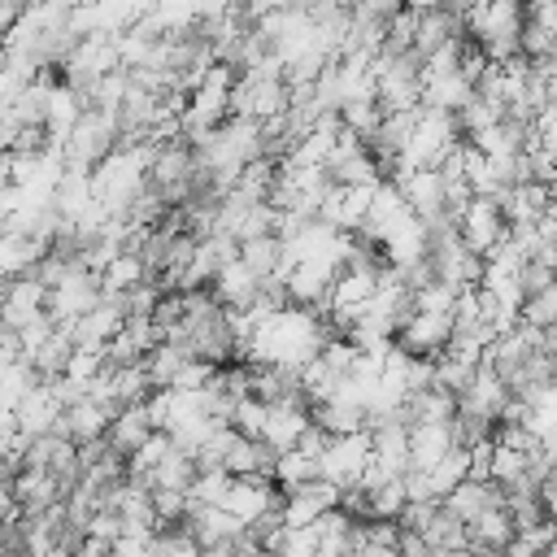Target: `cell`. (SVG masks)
<instances>
[{"instance_id":"22","label":"cell","mask_w":557,"mask_h":557,"mask_svg":"<svg viewBox=\"0 0 557 557\" xmlns=\"http://www.w3.org/2000/svg\"><path fill=\"white\" fill-rule=\"evenodd\" d=\"M261 422H265V400L261 396H239L235 409H231V426L239 435H261Z\"/></svg>"},{"instance_id":"13","label":"cell","mask_w":557,"mask_h":557,"mask_svg":"<svg viewBox=\"0 0 557 557\" xmlns=\"http://www.w3.org/2000/svg\"><path fill=\"white\" fill-rule=\"evenodd\" d=\"M152 431V418H148V409H144V400H131V405H117V413L109 418V426H104V440H109V448L113 453H131L144 435Z\"/></svg>"},{"instance_id":"15","label":"cell","mask_w":557,"mask_h":557,"mask_svg":"<svg viewBox=\"0 0 557 557\" xmlns=\"http://www.w3.org/2000/svg\"><path fill=\"white\" fill-rule=\"evenodd\" d=\"M144 278H152V274H148L139 248H122V252H113L109 265L100 270V292H104V296H122V292H131V287L144 283Z\"/></svg>"},{"instance_id":"16","label":"cell","mask_w":557,"mask_h":557,"mask_svg":"<svg viewBox=\"0 0 557 557\" xmlns=\"http://www.w3.org/2000/svg\"><path fill=\"white\" fill-rule=\"evenodd\" d=\"M509 535H513V518H509L505 505H492V509H483V513H474V518L466 522L470 548H505Z\"/></svg>"},{"instance_id":"10","label":"cell","mask_w":557,"mask_h":557,"mask_svg":"<svg viewBox=\"0 0 557 557\" xmlns=\"http://www.w3.org/2000/svg\"><path fill=\"white\" fill-rule=\"evenodd\" d=\"M83 109H87V96H83L78 87L52 83V87H48V104H44V135L65 144V135H70V126L78 122Z\"/></svg>"},{"instance_id":"25","label":"cell","mask_w":557,"mask_h":557,"mask_svg":"<svg viewBox=\"0 0 557 557\" xmlns=\"http://www.w3.org/2000/svg\"><path fill=\"white\" fill-rule=\"evenodd\" d=\"M244 0H196V22H209V17H222V13H235Z\"/></svg>"},{"instance_id":"8","label":"cell","mask_w":557,"mask_h":557,"mask_svg":"<svg viewBox=\"0 0 557 557\" xmlns=\"http://www.w3.org/2000/svg\"><path fill=\"white\" fill-rule=\"evenodd\" d=\"M109 418H113V409H104L100 400H91V396L83 392V396H74V400L61 409V418H57L52 431H61V435H70L74 444H83V440H100L104 426H109Z\"/></svg>"},{"instance_id":"28","label":"cell","mask_w":557,"mask_h":557,"mask_svg":"<svg viewBox=\"0 0 557 557\" xmlns=\"http://www.w3.org/2000/svg\"><path fill=\"white\" fill-rule=\"evenodd\" d=\"M409 9H448V0H405Z\"/></svg>"},{"instance_id":"17","label":"cell","mask_w":557,"mask_h":557,"mask_svg":"<svg viewBox=\"0 0 557 557\" xmlns=\"http://www.w3.org/2000/svg\"><path fill=\"white\" fill-rule=\"evenodd\" d=\"M239 261H244L252 274L270 278V274L283 265V239H278L274 231H265V235H252V239H239Z\"/></svg>"},{"instance_id":"20","label":"cell","mask_w":557,"mask_h":557,"mask_svg":"<svg viewBox=\"0 0 557 557\" xmlns=\"http://www.w3.org/2000/svg\"><path fill=\"white\" fill-rule=\"evenodd\" d=\"M470 474V453H466V444H453L431 470H426V483H431V496H444V492H453L461 479Z\"/></svg>"},{"instance_id":"1","label":"cell","mask_w":557,"mask_h":557,"mask_svg":"<svg viewBox=\"0 0 557 557\" xmlns=\"http://www.w3.org/2000/svg\"><path fill=\"white\" fill-rule=\"evenodd\" d=\"M117 139H122V117H117V109H96V104H87V109L78 113V122L70 126V135H65V165L91 170Z\"/></svg>"},{"instance_id":"27","label":"cell","mask_w":557,"mask_h":557,"mask_svg":"<svg viewBox=\"0 0 557 557\" xmlns=\"http://www.w3.org/2000/svg\"><path fill=\"white\" fill-rule=\"evenodd\" d=\"M13 183V152L9 148H0V191Z\"/></svg>"},{"instance_id":"6","label":"cell","mask_w":557,"mask_h":557,"mask_svg":"<svg viewBox=\"0 0 557 557\" xmlns=\"http://www.w3.org/2000/svg\"><path fill=\"white\" fill-rule=\"evenodd\" d=\"M9 487H13L17 505H22V513H39V509H48V505H57L65 496V483L48 466H17L9 474Z\"/></svg>"},{"instance_id":"7","label":"cell","mask_w":557,"mask_h":557,"mask_svg":"<svg viewBox=\"0 0 557 557\" xmlns=\"http://www.w3.org/2000/svg\"><path fill=\"white\" fill-rule=\"evenodd\" d=\"M61 409H65V400L57 396V387H52L48 379H39V383L13 405V413H17V431H22V435H44V431L57 426Z\"/></svg>"},{"instance_id":"12","label":"cell","mask_w":557,"mask_h":557,"mask_svg":"<svg viewBox=\"0 0 557 557\" xmlns=\"http://www.w3.org/2000/svg\"><path fill=\"white\" fill-rule=\"evenodd\" d=\"M453 444V422H409V466L431 470Z\"/></svg>"},{"instance_id":"3","label":"cell","mask_w":557,"mask_h":557,"mask_svg":"<svg viewBox=\"0 0 557 557\" xmlns=\"http://www.w3.org/2000/svg\"><path fill=\"white\" fill-rule=\"evenodd\" d=\"M453 226H457L461 244H466L470 252H479V257H487V252L509 235V222H505V213H500V205H496L492 196H470V200L461 205V213L453 218Z\"/></svg>"},{"instance_id":"11","label":"cell","mask_w":557,"mask_h":557,"mask_svg":"<svg viewBox=\"0 0 557 557\" xmlns=\"http://www.w3.org/2000/svg\"><path fill=\"white\" fill-rule=\"evenodd\" d=\"M209 287H213V296H218L222 305H252V300H257V292H261V274H252L239 257H231L226 265H218V270H213Z\"/></svg>"},{"instance_id":"4","label":"cell","mask_w":557,"mask_h":557,"mask_svg":"<svg viewBox=\"0 0 557 557\" xmlns=\"http://www.w3.org/2000/svg\"><path fill=\"white\" fill-rule=\"evenodd\" d=\"M453 335V313H426V309H409L392 339L405 348V352H418V357H435Z\"/></svg>"},{"instance_id":"2","label":"cell","mask_w":557,"mask_h":557,"mask_svg":"<svg viewBox=\"0 0 557 557\" xmlns=\"http://www.w3.org/2000/svg\"><path fill=\"white\" fill-rule=\"evenodd\" d=\"M366 466H370V426L331 435L326 448H322V457H318V479H326V483H335L344 492V487H357L361 483Z\"/></svg>"},{"instance_id":"9","label":"cell","mask_w":557,"mask_h":557,"mask_svg":"<svg viewBox=\"0 0 557 557\" xmlns=\"http://www.w3.org/2000/svg\"><path fill=\"white\" fill-rule=\"evenodd\" d=\"M444 500V509L448 513H457L461 522H470L474 513H483V509H492V505H505V487L500 483H492V479H461L453 492H444L440 496Z\"/></svg>"},{"instance_id":"19","label":"cell","mask_w":557,"mask_h":557,"mask_svg":"<svg viewBox=\"0 0 557 557\" xmlns=\"http://www.w3.org/2000/svg\"><path fill=\"white\" fill-rule=\"evenodd\" d=\"M270 479L278 483V492H287V487H296V483H309V479H318V457H309V453H300V448H278Z\"/></svg>"},{"instance_id":"18","label":"cell","mask_w":557,"mask_h":557,"mask_svg":"<svg viewBox=\"0 0 557 557\" xmlns=\"http://www.w3.org/2000/svg\"><path fill=\"white\" fill-rule=\"evenodd\" d=\"M144 479H148V487H178V492H187V483L196 479V457L170 444V453H165Z\"/></svg>"},{"instance_id":"21","label":"cell","mask_w":557,"mask_h":557,"mask_svg":"<svg viewBox=\"0 0 557 557\" xmlns=\"http://www.w3.org/2000/svg\"><path fill=\"white\" fill-rule=\"evenodd\" d=\"M339 122H344L352 135L370 139V135L379 131V122H383V104H379V96H357V100H344V104H339Z\"/></svg>"},{"instance_id":"5","label":"cell","mask_w":557,"mask_h":557,"mask_svg":"<svg viewBox=\"0 0 557 557\" xmlns=\"http://www.w3.org/2000/svg\"><path fill=\"white\" fill-rule=\"evenodd\" d=\"M44 309H48V287H44V278L35 270H22V274H13L4 283V292H0V326L17 331L22 322H30Z\"/></svg>"},{"instance_id":"14","label":"cell","mask_w":557,"mask_h":557,"mask_svg":"<svg viewBox=\"0 0 557 557\" xmlns=\"http://www.w3.org/2000/svg\"><path fill=\"white\" fill-rule=\"evenodd\" d=\"M470 96H474V83H470L461 70H448V74H431V78H422V104H431V109L457 113Z\"/></svg>"},{"instance_id":"24","label":"cell","mask_w":557,"mask_h":557,"mask_svg":"<svg viewBox=\"0 0 557 557\" xmlns=\"http://www.w3.org/2000/svg\"><path fill=\"white\" fill-rule=\"evenodd\" d=\"M152 509H157V522H178V518H187V492L152 487Z\"/></svg>"},{"instance_id":"26","label":"cell","mask_w":557,"mask_h":557,"mask_svg":"<svg viewBox=\"0 0 557 557\" xmlns=\"http://www.w3.org/2000/svg\"><path fill=\"white\" fill-rule=\"evenodd\" d=\"M287 4H292V0H244L239 9H244V17H248V22H257L261 13H270V9H287Z\"/></svg>"},{"instance_id":"23","label":"cell","mask_w":557,"mask_h":557,"mask_svg":"<svg viewBox=\"0 0 557 557\" xmlns=\"http://www.w3.org/2000/svg\"><path fill=\"white\" fill-rule=\"evenodd\" d=\"M52 326H57V322H52V313H48V309H44V313H35L30 322H22V326H17V348H22V357H30V352L52 335Z\"/></svg>"}]
</instances>
